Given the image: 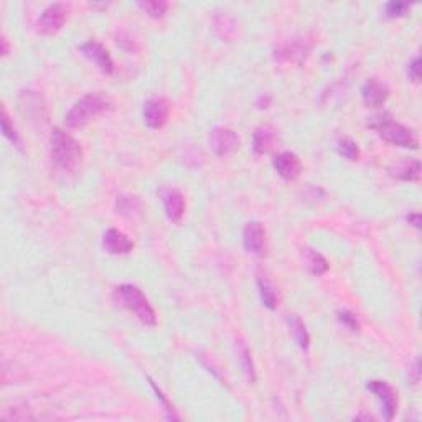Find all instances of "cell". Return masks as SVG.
Masks as SVG:
<instances>
[{
    "instance_id": "4316f807",
    "label": "cell",
    "mask_w": 422,
    "mask_h": 422,
    "mask_svg": "<svg viewBox=\"0 0 422 422\" xmlns=\"http://www.w3.org/2000/svg\"><path fill=\"white\" fill-rule=\"evenodd\" d=\"M117 210L121 211L122 215H126L127 211L129 213L139 211L141 210V203H139L135 198H126V196H121L117 202Z\"/></svg>"
},
{
    "instance_id": "2e32d148",
    "label": "cell",
    "mask_w": 422,
    "mask_h": 422,
    "mask_svg": "<svg viewBox=\"0 0 422 422\" xmlns=\"http://www.w3.org/2000/svg\"><path fill=\"white\" fill-rule=\"evenodd\" d=\"M277 142V132L274 127L270 126H259L253 134V150L256 154L264 155L272 149Z\"/></svg>"
},
{
    "instance_id": "7402d4cb",
    "label": "cell",
    "mask_w": 422,
    "mask_h": 422,
    "mask_svg": "<svg viewBox=\"0 0 422 422\" xmlns=\"http://www.w3.org/2000/svg\"><path fill=\"white\" fill-rule=\"evenodd\" d=\"M139 7L142 10H145L150 17L154 19H161L165 15L167 9H169V3L163 2V0H145V2H139Z\"/></svg>"
},
{
    "instance_id": "8992f818",
    "label": "cell",
    "mask_w": 422,
    "mask_h": 422,
    "mask_svg": "<svg viewBox=\"0 0 422 422\" xmlns=\"http://www.w3.org/2000/svg\"><path fill=\"white\" fill-rule=\"evenodd\" d=\"M210 147L213 154L218 157L235 152L239 147V137L229 127H215L210 132Z\"/></svg>"
},
{
    "instance_id": "ba28073f",
    "label": "cell",
    "mask_w": 422,
    "mask_h": 422,
    "mask_svg": "<svg viewBox=\"0 0 422 422\" xmlns=\"http://www.w3.org/2000/svg\"><path fill=\"white\" fill-rule=\"evenodd\" d=\"M170 104L165 97H150L144 104V121L150 129H161L167 124Z\"/></svg>"
},
{
    "instance_id": "30bf717a",
    "label": "cell",
    "mask_w": 422,
    "mask_h": 422,
    "mask_svg": "<svg viewBox=\"0 0 422 422\" xmlns=\"http://www.w3.org/2000/svg\"><path fill=\"white\" fill-rule=\"evenodd\" d=\"M161 198L169 220L174 221V223H180L183 218V213H185V198H183L182 191L177 190V188L163 187L161 190Z\"/></svg>"
},
{
    "instance_id": "277c9868",
    "label": "cell",
    "mask_w": 422,
    "mask_h": 422,
    "mask_svg": "<svg viewBox=\"0 0 422 422\" xmlns=\"http://www.w3.org/2000/svg\"><path fill=\"white\" fill-rule=\"evenodd\" d=\"M116 296L119 301H121V304L127 307L130 312H134L135 317H137L142 323H145V325L149 327L157 325V315H155V310L152 309V305L149 304L144 292H142L137 285L132 284L121 285V288L116 289Z\"/></svg>"
},
{
    "instance_id": "cb8c5ba5",
    "label": "cell",
    "mask_w": 422,
    "mask_h": 422,
    "mask_svg": "<svg viewBox=\"0 0 422 422\" xmlns=\"http://www.w3.org/2000/svg\"><path fill=\"white\" fill-rule=\"evenodd\" d=\"M257 285H259V294H261L262 304H264L270 310L276 309V307H277V296H276V292L272 290V288H270L268 282L262 281V279H257Z\"/></svg>"
},
{
    "instance_id": "6da1fadb",
    "label": "cell",
    "mask_w": 422,
    "mask_h": 422,
    "mask_svg": "<svg viewBox=\"0 0 422 422\" xmlns=\"http://www.w3.org/2000/svg\"><path fill=\"white\" fill-rule=\"evenodd\" d=\"M114 108L113 101L102 93H89L75 102L68 114L65 116V124L71 129H80L93 121V119L109 113Z\"/></svg>"
},
{
    "instance_id": "5bb4252c",
    "label": "cell",
    "mask_w": 422,
    "mask_h": 422,
    "mask_svg": "<svg viewBox=\"0 0 422 422\" xmlns=\"http://www.w3.org/2000/svg\"><path fill=\"white\" fill-rule=\"evenodd\" d=\"M102 246L109 254H127L134 249V241L119 229L110 228L102 236Z\"/></svg>"
},
{
    "instance_id": "d4e9b609",
    "label": "cell",
    "mask_w": 422,
    "mask_h": 422,
    "mask_svg": "<svg viewBox=\"0 0 422 422\" xmlns=\"http://www.w3.org/2000/svg\"><path fill=\"white\" fill-rule=\"evenodd\" d=\"M337 315H338V320L342 322L348 330L360 331V322H358V318H356V315L351 312V310H347V309L340 310Z\"/></svg>"
},
{
    "instance_id": "7a4b0ae2",
    "label": "cell",
    "mask_w": 422,
    "mask_h": 422,
    "mask_svg": "<svg viewBox=\"0 0 422 422\" xmlns=\"http://www.w3.org/2000/svg\"><path fill=\"white\" fill-rule=\"evenodd\" d=\"M51 157L56 167L63 172H76L83 162V149L73 135L61 129H55L51 134Z\"/></svg>"
},
{
    "instance_id": "ac0fdd59",
    "label": "cell",
    "mask_w": 422,
    "mask_h": 422,
    "mask_svg": "<svg viewBox=\"0 0 422 422\" xmlns=\"http://www.w3.org/2000/svg\"><path fill=\"white\" fill-rule=\"evenodd\" d=\"M289 325L290 330H292L294 338H296L297 345L302 348V350H307L310 345V337H309V331H307L304 322L301 320V318L297 317V315H290L289 317Z\"/></svg>"
},
{
    "instance_id": "52a82bcc",
    "label": "cell",
    "mask_w": 422,
    "mask_h": 422,
    "mask_svg": "<svg viewBox=\"0 0 422 422\" xmlns=\"http://www.w3.org/2000/svg\"><path fill=\"white\" fill-rule=\"evenodd\" d=\"M366 389L381 401L384 419L391 421L392 417L396 416L397 411V395L395 388L386 383V381H370V383L366 384Z\"/></svg>"
},
{
    "instance_id": "ffe728a7",
    "label": "cell",
    "mask_w": 422,
    "mask_h": 422,
    "mask_svg": "<svg viewBox=\"0 0 422 422\" xmlns=\"http://www.w3.org/2000/svg\"><path fill=\"white\" fill-rule=\"evenodd\" d=\"M237 347H239L237 348V360H239L241 368H243L246 378L251 381V383H254V381H256V370H254L251 351H249V348L246 347L243 342H241Z\"/></svg>"
},
{
    "instance_id": "e0dca14e",
    "label": "cell",
    "mask_w": 422,
    "mask_h": 422,
    "mask_svg": "<svg viewBox=\"0 0 422 422\" xmlns=\"http://www.w3.org/2000/svg\"><path fill=\"white\" fill-rule=\"evenodd\" d=\"M391 174L396 178L404 180V182H414V180H419L421 175V162L419 161H404L397 163L396 167H392Z\"/></svg>"
},
{
    "instance_id": "9a60e30c",
    "label": "cell",
    "mask_w": 422,
    "mask_h": 422,
    "mask_svg": "<svg viewBox=\"0 0 422 422\" xmlns=\"http://www.w3.org/2000/svg\"><path fill=\"white\" fill-rule=\"evenodd\" d=\"M310 51V45L305 42V40L296 38L290 40V42L284 43L282 47L277 48L276 56L279 60L284 61H296V63H301V61L305 60V56L309 55Z\"/></svg>"
},
{
    "instance_id": "83f0119b",
    "label": "cell",
    "mask_w": 422,
    "mask_h": 422,
    "mask_svg": "<svg viewBox=\"0 0 422 422\" xmlns=\"http://www.w3.org/2000/svg\"><path fill=\"white\" fill-rule=\"evenodd\" d=\"M408 73H409V78H411V81H414V83H419L421 81V58L419 56H416L411 61V65H409L408 68Z\"/></svg>"
},
{
    "instance_id": "5b68a950",
    "label": "cell",
    "mask_w": 422,
    "mask_h": 422,
    "mask_svg": "<svg viewBox=\"0 0 422 422\" xmlns=\"http://www.w3.org/2000/svg\"><path fill=\"white\" fill-rule=\"evenodd\" d=\"M69 7L67 3H51L47 9L42 12L38 19V30L45 35H53L56 32L61 30V27L65 25V22L68 20Z\"/></svg>"
},
{
    "instance_id": "8fae6325",
    "label": "cell",
    "mask_w": 422,
    "mask_h": 422,
    "mask_svg": "<svg viewBox=\"0 0 422 422\" xmlns=\"http://www.w3.org/2000/svg\"><path fill=\"white\" fill-rule=\"evenodd\" d=\"M389 96V88L383 81L371 78L362 88V97L366 108H381Z\"/></svg>"
},
{
    "instance_id": "484cf974",
    "label": "cell",
    "mask_w": 422,
    "mask_h": 422,
    "mask_svg": "<svg viewBox=\"0 0 422 422\" xmlns=\"http://www.w3.org/2000/svg\"><path fill=\"white\" fill-rule=\"evenodd\" d=\"M411 9V3L409 2H389L386 3V15L388 17H401V15H404L406 12Z\"/></svg>"
},
{
    "instance_id": "3957f363",
    "label": "cell",
    "mask_w": 422,
    "mask_h": 422,
    "mask_svg": "<svg viewBox=\"0 0 422 422\" xmlns=\"http://www.w3.org/2000/svg\"><path fill=\"white\" fill-rule=\"evenodd\" d=\"M370 127L378 130L379 137H383L384 141L389 144L403 147V149H412L416 150L419 147V141L414 135V132L408 127L399 124V122L392 121L389 114H379V116L371 117V121L368 122Z\"/></svg>"
},
{
    "instance_id": "f546056e",
    "label": "cell",
    "mask_w": 422,
    "mask_h": 422,
    "mask_svg": "<svg viewBox=\"0 0 422 422\" xmlns=\"http://www.w3.org/2000/svg\"><path fill=\"white\" fill-rule=\"evenodd\" d=\"M2 55L3 56L9 55V43H7L5 36H2Z\"/></svg>"
},
{
    "instance_id": "44dd1931",
    "label": "cell",
    "mask_w": 422,
    "mask_h": 422,
    "mask_svg": "<svg viewBox=\"0 0 422 422\" xmlns=\"http://www.w3.org/2000/svg\"><path fill=\"white\" fill-rule=\"evenodd\" d=\"M337 150L342 157H345L347 161H350V162L358 161V157H360V147L353 139H350V137L340 139L337 144Z\"/></svg>"
},
{
    "instance_id": "f1b7e54d",
    "label": "cell",
    "mask_w": 422,
    "mask_h": 422,
    "mask_svg": "<svg viewBox=\"0 0 422 422\" xmlns=\"http://www.w3.org/2000/svg\"><path fill=\"white\" fill-rule=\"evenodd\" d=\"M408 221L412 224L414 228L421 229V215H419V213H409Z\"/></svg>"
},
{
    "instance_id": "7c38bea8",
    "label": "cell",
    "mask_w": 422,
    "mask_h": 422,
    "mask_svg": "<svg viewBox=\"0 0 422 422\" xmlns=\"http://www.w3.org/2000/svg\"><path fill=\"white\" fill-rule=\"evenodd\" d=\"M272 165L277 174L284 180H289V182L296 180L302 172V163L294 152L277 154L276 157H274Z\"/></svg>"
},
{
    "instance_id": "603a6c76",
    "label": "cell",
    "mask_w": 422,
    "mask_h": 422,
    "mask_svg": "<svg viewBox=\"0 0 422 422\" xmlns=\"http://www.w3.org/2000/svg\"><path fill=\"white\" fill-rule=\"evenodd\" d=\"M2 132L7 139H9L12 144H14L15 147H19V149H22V141H20L17 129H15L14 124L10 122V117H9V114H7L5 108L2 109Z\"/></svg>"
},
{
    "instance_id": "4fadbf2b",
    "label": "cell",
    "mask_w": 422,
    "mask_h": 422,
    "mask_svg": "<svg viewBox=\"0 0 422 422\" xmlns=\"http://www.w3.org/2000/svg\"><path fill=\"white\" fill-rule=\"evenodd\" d=\"M243 244L248 253L261 254L266 246V231L259 221H251L243 229Z\"/></svg>"
},
{
    "instance_id": "d6986e66",
    "label": "cell",
    "mask_w": 422,
    "mask_h": 422,
    "mask_svg": "<svg viewBox=\"0 0 422 422\" xmlns=\"http://www.w3.org/2000/svg\"><path fill=\"white\" fill-rule=\"evenodd\" d=\"M307 268H309L310 272L314 274V276H322V274H325L327 270H329V262H327L325 257L322 256L320 253L314 251V249H307Z\"/></svg>"
},
{
    "instance_id": "9c48e42d",
    "label": "cell",
    "mask_w": 422,
    "mask_h": 422,
    "mask_svg": "<svg viewBox=\"0 0 422 422\" xmlns=\"http://www.w3.org/2000/svg\"><path fill=\"white\" fill-rule=\"evenodd\" d=\"M80 50L86 56V58L94 61V63H96V67L99 68L102 73H106V75H113V73H114V61H113V58H110L109 51L106 50V48L102 47L99 42H96V40H89V42L81 45Z\"/></svg>"
}]
</instances>
